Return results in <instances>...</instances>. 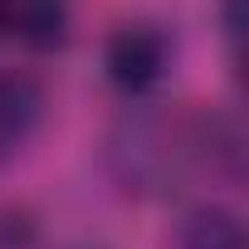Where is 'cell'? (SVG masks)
I'll return each mask as SVG.
<instances>
[{
	"label": "cell",
	"instance_id": "obj_2",
	"mask_svg": "<svg viewBox=\"0 0 249 249\" xmlns=\"http://www.w3.org/2000/svg\"><path fill=\"white\" fill-rule=\"evenodd\" d=\"M0 35L44 54L69 39V0H0Z\"/></svg>",
	"mask_w": 249,
	"mask_h": 249
},
{
	"label": "cell",
	"instance_id": "obj_4",
	"mask_svg": "<svg viewBox=\"0 0 249 249\" xmlns=\"http://www.w3.org/2000/svg\"><path fill=\"white\" fill-rule=\"evenodd\" d=\"M176 249H244V225L225 205H196L181 220Z\"/></svg>",
	"mask_w": 249,
	"mask_h": 249
},
{
	"label": "cell",
	"instance_id": "obj_1",
	"mask_svg": "<svg viewBox=\"0 0 249 249\" xmlns=\"http://www.w3.org/2000/svg\"><path fill=\"white\" fill-rule=\"evenodd\" d=\"M166 64H171V44L161 30L152 25H122L112 39H107V78L122 88V93H147L166 78Z\"/></svg>",
	"mask_w": 249,
	"mask_h": 249
},
{
	"label": "cell",
	"instance_id": "obj_3",
	"mask_svg": "<svg viewBox=\"0 0 249 249\" xmlns=\"http://www.w3.org/2000/svg\"><path fill=\"white\" fill-rule=\"evenodd\" d=\"M44 117V93L25 73H0V161L15 157Z\"/></svg>",
	"mask_w": 249,
	"mask_h": 249
}]
</instances>
